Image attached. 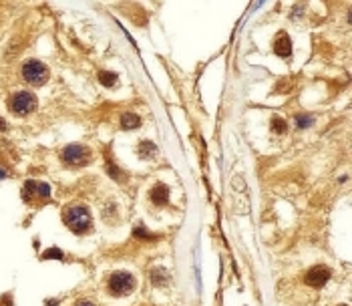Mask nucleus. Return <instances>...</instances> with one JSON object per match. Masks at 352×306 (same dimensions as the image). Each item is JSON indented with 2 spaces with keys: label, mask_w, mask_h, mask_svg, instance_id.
<instances>
[{
  "label": "nucleus",
  "mask_w": 352,
  "mask_h": 306,
  "mask_svg": "<svg viewBox=\"0 0 352 306\" xmlns=\"http://www.w3.org/2000/svg\"><path fill=\"white\" fill-rule=\"evenodd\" d=\"M63 220L65 224L69 226L71 232L75 234H85V232H89L91 228V213L89 209H87L85 205H71L63 211Z\"/></svg>",
  "instance_id": "f257e3e1"
},
{
  "label": "nucleus",
  "mask_w": 352,
  "mask_h": 306,
  "mask_svg": "<svg viewBox=\"0 0 352 306\" xmlns=\"http://www.w3.org/2000/svg\"><path fill=\"white\" fill-rule=\"evenodd\" d=\"M22 79L35 87H41L48 81V67L37 58H28L22 65Z\"/></svg>",
  "instance_id": "f03ea898"
},
{
  "label": "nucleus",
  "mask_w": 352,
  "mask_h": 306,
  "mask_svg": "<svg viewBox=\"0 0 352 306\" xmlns=\"http://www.w3.org/2000/svg\"><path fill=\"white\" fill-rule=\"evenodd\" d=\"M61 159L63 163L71 165V167H79V165H87L91 159V151L87 149L85 145H79V143H73V145H67L63 151H61Z\"/></svg>",
  "instance_id": "7ed1b4c3"
},
{
  "label": "nucleus",
  "mask_w": 352,
  "mask_h": 306,
  "mask_svg": "<svg viewBox=\"0 0 352 306\" xmlns=\"http://www.w3.org/2000/svg\"><path fill=\"white\" fill-rule=\"evenodd\" d=\"M135 288V278L129 272H115L109 278V292L113 296H127Z\"/></svg>",
  "instance_id": "20e7f679"
},
{
  "label": "nucleus",
  "mask_w": 352,
  "mask_h": 306,
  "mask_svg": "<svg viewBox=\"0 0 352 306\" xmlns=\"http://www.w3.org/2000/svg\"><path fill=\"white\" fill-rule=\"evenodd\" d=\"M10 111L20 115V117H26L28 113H33L37 109V97L33 93H28V91H18L10 97Z\"/></svg>",
  "instance_id": "39448f33"
},
{
  "label": "nucleus",
  "mask_w": 352,
  "mask_h": 306,
  "mask_svg": "<svg viewBox=\"0 0 352 306\" xmlns=\"http://www.w3.org/2000/svg\"><path fill=\"white\" fill-rule=\"evenodd\" d=\"M330 276H332L330 268H326V266H312V268L306 272L304 280H306L308 286H312V288H320V286H324V284L330 280Z\"/></svg>",
  "instance_id": "423d86ee"
},
{
  "label": "nucleus",
  "mask_w": 352,
  "mask_h": 306,
  "mask_svg": "<svg viewBox=\"0 0 352 306\" xmlns=\"http://www.w3.org/2000/svg\"><path fill=\"white\" fill-rule=\"evenodd\" d=\"M33 196H39V198H48L50 196V186L48 183H43V181H26V188H24V200H28Z\"/></svg>",
  "instance_id": "0eeeda50"
},
{
  "label": "nucleus",
  "mask_w": 352,
  "mask_h": 306,
  "mask_svg": "<svg viewBox=\"0 0 352 306\" xmlns=\"http://www.w3.org/2000/svg\"><path fill=\"white\" fill-rule=\"evenodd\" d=\"M149 198L155 205H165L169 202V188L165 186V183H157V186L149 192Z\"/></svg>",
  "instance_id": "6e6552de"
},
{
  "label": "nucleus",
  "mask_w": 352,
  "mask_h": 306,
  "mask_svg": "<svg viewBox=\"0 0 352 306\" xmlns=\"http://www.w3.org/2000/svg\"><path fill=\"white\" fill-rule=\"evenodd\" d=\"M274 52L280 54V56H290L292 54V43H290V37L286 33H280L274 41Z\"/></svg>",
  "instance_id": "1a4fd4ad"
},
{
  "label": "nucleus",
  "mask_w": 352,
  "mask_h": 306,
  "mask_svg": "<svg viewBox=\"0 0 352 306\" xmlns=\"http://www.w3.org/2000/svg\"><path fill=\"white\" fill-rule=\"evenodd\" d=\"M141 125V117L135 113H123L121 115V127L123 129H137Z\"/></svg>",
  "instance_id": "9d476101"
},
{
  "label": "nucleus",
  "mask_w": 352,
  "mask_h": 306,
  "mask_svg": "<svg viewBox=\"0 0 352 306\" xmlns=\"http://www.w3.org/2000/svg\"><path fill=\"white\" fill-rule=\"evenodd\" d=\"M151 282H153L155 286L167 284V282H169V272L163 270V268H153V270H151Z\"/></svg>",
  "instance_id": "9b49d317"
},
{
  "label": "nucleus",
  "mask_w": 352,
  "mask_h": 306,
  "mask_svg": "<svg viewBox=\"0 0 352 306\" xmlns=\"http://www.w3.org/2000/svg\"><path fill=\"white\" fill-rule=\"evenodd\" d=\"M314 125V117L312 115H306V113H298L296 115V127L298 129H306V127H312Z\"/></svg>",
  "instance_id": "f8f14e48"
},
{
  "label": "nucleus",
  "mask_w": 352,
  "mask_h": 306,
  "mask_svg": "<svg viewBox=\"0 0 352 306\" xmlns=\"http://www.w3.org/2000/svg\"><path fill=\"white\" fill-rule=\"evenodd\" d=\"M139 147H141L139 149V155L141 157H151V155H155V153H157V147L151 141H143Z\"/></svg>",
  "instance_id": "ddd939ff"
},
{
  "label": "nucleus",
  "mask_w": 352,
  "mask_h": 306,
  "mask_svg": "<svg viewBox=\"0 0 352 306\" xmlns=\"http://www.w3.org/2000/svg\"><path fill=\"white\" fill-rule=\"evenodd\" d=\"M99 81H101L105 87H115V85H117V75H115V73H109V71H101V73H99Z\"/></svg>",
  "instance_id": "4468645a"
},
{
  "label": "nucleus",
  "mask_w": 352,
  "mask_h": 306,
  "mask_svg": "<svg viewBox=\"0 0 352 306\" xmlns=\"http://www.w3.org/2000/svg\"><path fill=\"white\" fill-rule=\"evenodd\" d=\"M272 129H274L276 133H286V131H288V123H286L282 117H274V119H272Z\"/></svg>",
  "instance_id": "2eb2a0df"
},
{
  "label": "nucleus",
  "mask_w": 352,
  "mask_h": 306,
  "mask_svg": "<svg viewBox=\"0 0 352 306\" xmlns=\"http://www.w3.org/2000/svg\"><path fill=\"white\" fill-rule=\"evenodd\" d=\"M107 171H109V175H113L117 181H125V173L119 171V167H117L115 163H109V165H107Z\"/></svg>",
  "instance_id": "dca6fc26"
},
{
  "label": "nucleus",
  "mask_w": 352,
  "mask_h": 306,
  "mask_svg": "<svg viewBox=\"0 0 352 306\" xmlns=\"http://www.w3.org/2000/svg\"><path fill=\"white\" fill-rule=\"evenodd\" d=\"M43 258H44V260H50V258L63 260V252H61V250H56V248H50V250H46V252L43 254Z\"/></svg>",
  "instance_id": "f3484780"
},
{
  "label": "nucleus",
  "mask_w": 352,
  "mask_h": 306,
  "mask_svg": "<svg viewBox=\"0 0 352 306\" xmlns=\"http://www.w3.org/2000/svg\"><path fill=\"white\" fill-rule=\"evenodd\" d=\"M75 306H95L93 302H89V300H81V302H77Z\"/></svg>",
  "instance_id": "a211bd4d"
},
{
  "label": "nucleus",
  "mask_w": 352,
  "mask_h": 306,
  "mask_svg": "<svg viewBox=\"0 0 352 306\" xmlns=\"http://www.w3.org/2000/svg\"><path fill=\"white\" fill-rule=\"evenodd\" d=\"M6 127H8V125H6V121H4V119H0V131H6Z\"/></svg>",
  "instance_id": "6ab92c4d"
},
{
  "label": "nucleus",
  "mask_w": 352,
  "mask_h": 306,
  "mask_svg": "<svg viewBox=\"0 0 352 306\" xmlns=\"http://www.w3.org/2000/svg\"><path fill=\"white\" fill-rule=\"evenodd\" d=\"M46 306H58V300H46Z\"/></svg>",
  "instance_id": "aec40b11"
},
{
  "label": "nucleus",
  "mask_w": 352,
  "mask_h": 306,
  "mask_svg": "<svg viewBox=\"0 0 352 306\" xmlns=\"http://www.w3.org/2000/svg\"><path fill=\"white\" fill-rule=\"evenodd\" d=\"M2 177H6V171H4V169H0V179H2Z\"/></svg>",
  "instance_id": "412c9836"
},
{
  "label": "nucleus",
  "mask_w": 352,
  "mask_h": 306,
  "mask_svg": "<svg viewBox=\"0 0 352 306\" xmlns=\"http://www.w3.org/2000/svg\"><path fill=\"white\" fill-rule=\"evenodd\" d=\"M338 306H348V304H338Z\"/></svg>",
  "instance_id": "4be33fe9"
},
{
  "label": "nucleus",
  "mask_w": 352,
  "mask_h": 306,
  "mask_svg": "<svg viewBox=\"0 0 352 306\" xmlns=\"http://www.w3.org/2000/svg\"><path fill=\"white\" fill-rule=\"evenodd\" d=\"M0 306H2V304H0Z\"/></svg>",
  "instance_id": "5701e85b"
}]
</instances>
